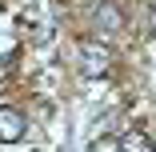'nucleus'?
Listing matches in <instances>:
<instances>
[{
    "instance_id": "obj_3",
    "label": "nucleus",
    "mask_w": 156,
    "mask_h": 152,
    "mask_svg": "<svg viewBox=\"0 0 156 152\" xmlns=\"http://www.w3.org/2000/svg\"><path fill=\"white\" fill-rule=\"evenodd\" d=\"M120 28H124V12H120V4H116V0H104V4L96 8V32L112 36V32H120Z\"/></svg>"
},
{
    "instance_id": "obj_4",
    "label": "nucleus",
    "mask_w": 156,
    "mask_h": 152,
    "mask_svg": "<svg viewBox=\"0 0 156 152\" xmlns=\"http://www.w3.org/2000/svg\"><path fill=\"white\" fill-rule=\"evenodd\" d=\"M116 152H152V144H148V136H140V132H124Z\"/></svg>"
},
{
    "instance_id": "obj_2",
    "label": "nucleus",
    "mask_w": 156,
    "mask_h": 152,
    "mask_svg": "<svg viewBox=\"0 0 156 152\" xmlns=\"http://www.w3.org/2000/svg\"><path fill=\"white\" fill-rule=\"evenodd\" d=\"M80 64H84V72L96 80V76H104L108 68H112V52L104 48V44H84V52H80Z\"/></svg>"
},
{
    "instance_id": "obj_5",
    "label": "nucleus",
    "mask_w": 156,
    "mask_h": 152,
    "mask_svg": "<svg viewBox=\"0 0 156 152\" xmlns=\"http://www.w3.org/2000/svg\"><path fill=\"white\" fill-rule=\"evenodd\" d=\"M148 28L156 32V4H152V12H148Z\"/></svg>"
},
{
    "instance_id": "obj_1",
    "label": "nucleus",
    "mask_w": 156,
    "mask_h": 152,
    "mask_svg": "<svg viewBox=\"0 0 156 152\" xmlns=\"http://www.w3.org/2000/svg\"><path fill=\"white\" fill-rule=\"evenodd\" d=\"M28 132V116L12 104H0V144H16Z\"/></svg>"
}]
</instances>
